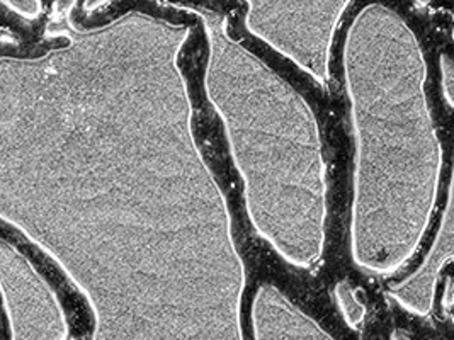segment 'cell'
Here are the masks:
<instances>
[{
  "instance_id": "6da1fadb",
  "label": "cell",
  "mask_w": 454,
  "mask_h": 340,
  "mask_svg": "<svg viewBox=\"0 0 454 340\" xmlns=\"http://www.w3.org/2000/svg\"><path fill=\"white\" fill-rule=\"evenodd\" d=\"M189 35L133 11L85 66L90 340H244L246 267L225 196L196 145L179 66Z\"/></svg>"
},
{
  "instance_id": "7a4b0ae2",
  "label": "cell",
  "mask_w": 454,
  "mask_h": 340,
  "mask_svg": "<svg viewBox=\"0 0 454 340\" xmlns=\"http://www.w3.org/2000/svg\"><path fill=\"white\" fill-rule=\"evenodd\" d=\"M344 72L356 133L352 259L390 274L426 234L441 177L426 60L411 26L372 4L349 27Z\"/></svg>"
},
{
  "instance_id": "3957f363",
  "label": "cell",
  "mask_w": 454,
  "mask_h": 340,
  "mask_svg": "<svg viewBox=\"0 0 454 340\" xmlns=\"http://www.w3.org/2000/svg\"><path fill=\"white\" fill-rule=\"evenodd\" d=\"M187 9L207 27L205 89L244 179L252 225L286 262L311 267L324 254L327 216L315 114L286 81L228 35L223 18Z\"/></svg>"
},
{
  "instance_id": "277c9868",
  "label": "cell",
  "mask_w": 454,
  "mask_h": 340,
  "mask_svg": "<svg viewBox=\"0 0 454 340\" xmlns=\"http://www.w3.org/2000/svg\"><path fill=\"white\" fill-rule=\"evenodd\" d=\"M246 26L259 40L309 72L315 81H329L333 33L349 2H269L247 4Z\"/></svg>"
},
{
  "instance_id": "5b68a950",
  "label": "cell",
  "mask_w": 454,
  "mask_h": 340,
  "mask_svg": "<svg viewBox=\"0 0 454 340\" xmlns=\"http://www.w3.org/2000/svg\"><path fill=\"white\" fill-rule=\"evenodd\" d=\"M252 328L254 340H335L270 284L254 298Z\"/></svg>"
},
{
  "instance_id": "8992f818",
  "label": "cell",
  "mask_w": 454,
  "mask_h": 340,
  "mask_svg": "<svg viewBox=\"0 0 454 340\" xmlns=\"http://www.w3.org/2000/svg\"><path fill=\"white\" fill-rule=\"evenodd\" d=\"M453 199L450 197L439 234L424 264L409 279L395 284L388 293L403 310L417 317H427L433 312L437 279L442 267L453 260Z\"/></svg>"
},
{
  "instance_id": "52a82bcc",
  "label": "cell",
  "mask_w": 454,
  "mask_h": 340,
  "mask_svg": "<svg viewBox=\"0 0 454 340\" xmlns=\"http://www.w3.org/2000/svg\"><path fill=\"white\" fill-rule=\"evenodd\" d=\"M26 21L0 4V55L21 58L38 57L33 51V29L36 22Z\"/></svg>"
},
{
  "instance_id": "ba28073f",
  "label": "cell",
  "mask_w": 454,
  "mask_h": 340,
  "mask_svg": "<svg viewBox=\"0 0 454 340\" xmlns=\"http://www.w3.org/2000/svg\"><path fill=\"white\" fill-rule=\"evenodd\" d=\"M333 298H335V303H337L342 317L346 320V323L351 328H357L364 320L366 308L359 301L357 293L352 288L351 282L349 281H339L333 288Z\"/></svg>"
},
{
  "instance_id": "9c48e42d",
  "label": "cell",
  "mask_w": 454,
  "mask_h": 340,
  "mask_svg": "<svg viewBox=\"0 0 454 340\" xmlns=\"http://www.w3.org/2000/svg\"><path fill=\"white\" fill-rule=\"evenodd\" d=\"M453 62L448 55L441 57V85L448 106L453 107L454 75Z\"/></svg>"
},
{
  "instance_id": "30bf717a",
  "label": "cell",
  "mask_w": 454,
  "mask_h": 340,
  "mask_svg": "<svg viewBox=\"0 0 454 340\" xmlns=\"http://www.w3.org/2000/svg\"><path fill=\"white\" fill-rule=\"evenodd\" d=\"M442 306L446 312L451 310L453 306V279L448 277V282H446V291H444V298H442Z\"/></svg>"
},
{
  "instance_id": "8fae6325",
  "label": "cell",
  "mask_w": 454,
  "mask_h": 340,
  "mask_svg": "<svg viewBox=\"0 0 454 340\" xmlns=\"http://www.w3.org/2000/svg\"><path fill=\"white\" fill-rule=\"evenodd\" d=\"M392 340H413L407 332L403 330H395L392 334Z\"/></svg>"
}]
</instances>
